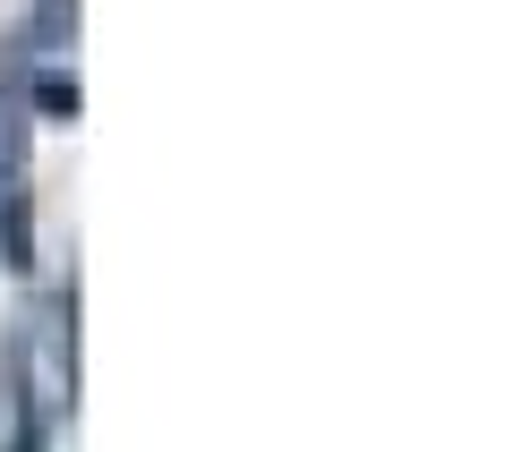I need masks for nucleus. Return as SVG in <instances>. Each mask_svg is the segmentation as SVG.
<instances>
[{
	"mask_svg": "<svg viewBox=\"0 0 512 452\" xmlns=\"http://www.w3.org/2000/svg\"><path fill=\"white\" fill-rule=\"evenodd\" d=\"M69 18H77V0H35V35H43V43L69 35Z\"/></svg>",
	"mask_w": 512,
	"mask_h": 452,
	"instance_id": "f257e3e1",
	"label": "nucleus"
},
{
	"mask_svg": "<svg viewBox=\"0 0 512 452\" xmlns=\"http://www.w3.org/2000/svg\"><path fill=\"white\" fill-rule=\"evenodd\" d=\"M35 94H43V111H77V86H69V77H52V69L35 77Z\"/></svg>",
	"mask_w": 512,
	"mask_h": 452,
	"instance_id": "f03ea898",
	"label": "nucleus"
}]
</instances>
